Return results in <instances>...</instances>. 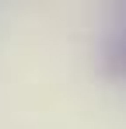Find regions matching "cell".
Returning <instances> with one entry per match:
<instances>
[{
    "label": "cell",
    "mask_w": 126,
    "mask_h": 129,
    "mask_svg": "<svg viewBox=\"0 0 126 129\" xmlns=\"http://www.w3.org/2000/svg\"><path fill=\"white\" fill-rule=\"evenodd\" d=\"M102 70L109 77H126V14L102 45Z\"/></svg>",
    "instance_id": "obj_1"
}]
</instances>
